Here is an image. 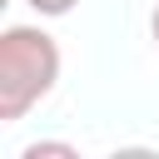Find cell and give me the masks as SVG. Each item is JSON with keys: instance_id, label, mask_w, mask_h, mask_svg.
Returning a JSON list of instances; mask_svg holds the SVG:
<instances>
[{"instance_id": "obj_1", "label": "cell", "mask_w": 159, "mask_h": 159, "mask_svg": "<svg viewBox=\"0 0 159 159\" xmlns=\"http://www.w3.org/2000/svg\"><path fill=\"white\" fill-rule=\"evenodd\" d=\"M60 80V45L40 25H10L0 35V119H25Z\"/></svg>"}, {"instance_id": "obj_2", "label": "cell", "mask_w": 159, "mask_h": 159, "mask_svg": "<svg viewBox=\"0 0 159 159\" xmlns=\"http://www.w3.org/2000/svg\"><path fill=\"white\" fill-rule=\"evenodd\" d=\"M20 159H80V149H75V144H55V139H45V144H30Z\"/></svg>"}, {"instance_id": "obj_3", "label": "cell", "mask_w": 159, "mask_h": 159, "mask_svg": "<svg viewBox=\"0 0 159 159\" xmlns=\"http://www.w3.org/2000/svg\"><path fill=\"white\" fill-rule=\"evenodd\" d=\"M25 5H30V10H40V15H50V20H55V15H70V10H75V5H80V0H25Z\"/></svg>"}, {"instance_id": "obj_4", "label": "cell", "mask_w": 159, "mask_h": 159, "mask_svg": "<svg viewBox=\"0 0 159 159\" xmlns=\"http://www.w3.org/2000/svg\"><path fill=\"white\" fill-rule=\"evenodd\" d=\"M149 40H154V50H159V0H154V10H149Z\"/></svg>"}]
</instances>
